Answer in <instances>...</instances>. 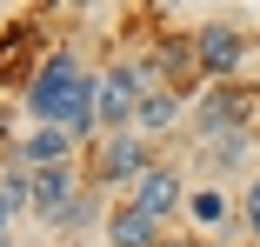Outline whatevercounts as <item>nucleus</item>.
<instances>
[{
    "instance_id": "obj_12",
    "label": "nucleus",
    "mask_w": 260,
    "mask_h": 247,
    "mask_svg": "<svg viewBox=\"0 0 260 247\" xmlns=\"http://www.w3.org/2000/svg\"><path fill=\"white\" fill-rule=\"evenodd\" d=\"M234 214H240V201H234L227 187H214V180L187 187V227H193V234H220Z\"/></svg>"
},
{
    "instance_id": "obj_4",
    "label": "nucleus",
    "mask_w": 260,
    "mask_h": 247,
    "mask_svg": "<svg viewBox=\"0 0 260 247\" xmlns=\"http://www.w3.org/2000/svg\"><path fill=\"white\" fill-rule=\"evenodd\" d=\"M187 40H193V60H200L207 87H234L240 80V67H247V27L240 20L207 14L200 27H187Z\"/></svg>"
},
{
    "instance_id": "obj_13",
    "label": "nucleus",
    "mask_w": 260,
    "mask_h": 247,
    "mask_svg": "<svg viewBox=\"0 0 260 247\" xmlns=\"http://www.w3.org/2000/svg\"><path fill=\"white\" fill-rule=\"evenodd\" d=\"M180 114H187V94H174V87H147V94H140V114H134V134L160 140V134L180 127Z\"/></svg>"
},
{
    "instance_id": "obj_2",
    "label": "nucleus",
    "mask_w": 260,
    "mask_h": 247,
    "mask_svg": "<svg viewBox=\"0 0 260 247\" xmlns=\"http://www.w3.org/2000/svg\"><path fill=\"white\" fill-rule=\"evenodd\" d=\"M153 167H160V147H153L147 134H134V127L127 134H100L93 140V161H87V187L93 194H107V187H127L134 194Z\"/></svg>"
},
{
    "instance_id": "obj_14",
    "label": "nucleus",
    "mask_w": 260,
    "mask_h": 247,
    "mask_svg": "<svg viewBox=\"0 0 260 247\" xmlns=\"http://www.w3.org/2000/svg\"><path fill=\"white\" fill-rule=\"evenodd\" d=\"M253 140H260V134H227V140H200V154H207V167H214V174H227V167H240V161L253 154Z\"/></svg>"
},
{
    "instance_id": "obj_20",
    "label": "nucleus",
    "mask_w": 260,
    "mask_h": 247,
    "mask_svg": "<svg viewBox=\"0 0 260 247\" xmlns=\"http://www.w3.org/2000/svg\"><path fill=\"white\" fill-rule=\"evenodd\" d=\"M0 247H14V240H0Z\"/></svg>"
},
{
    "instance_id": "obj_8",
    "label": "nucleus",
    "mask_w": 260,
    "mask_h": 247,
    "mask_svg": "<svg viewBox=\"0 0 260 247\" xmlns=\"http://www.w3.org/2000/svg\"><path fill=\"white\" fill-rule=\"evenodd\" d=\"M140 67L153 74V87H174V94H187V101L207 94V74H200V60H193V40H187V34H160V40L140 54Z\"/></svg>"
},
{
    "instance_id": "obj_7",
    "label": "nucleus",
    "mask_w": 260,
    "mask_h": 247,
    "mask_svg": "<svg viewBox=\"0 0 260 247\" xmlns=\"http://www.w3.org/2000/svg\"><path fill=\"white\" fill-rule=\"evenodd\" d=\"M80 201H87V174H80V167H47V174H34V221H40V227L74 234Z\"/></svg>"
},
{
    "instance_id": "obj_6",
    "label": "nucleus",
    "mask_w": 260,
    "mask_h": 247,
    "mask_svg": "<svg viewBox=\"0 0 260 247\" xmlns=\"http://www.w3.org/2000/svg\"><path fill=\"white\" fill-rule=\"evenodd\" d=\"M227 134H260V94L253 87H207L193 101V140H227Z\"/></svg>"
},
{
    "instance_id": "obj_1",
    "label": "nucleus",
    "mask_w": 260,
    "mask_h": 247,
    "mask_svg": "<svg viewBox=\"0 0 260 247\" xmlns=\"http://www.w3.org/2000/svg\"><path fill=\"white\" fill-rule=\"evenodd\" d=\"M93 67H80V54L74 47H54L47 54V67L34 74V87L20 94V107H27V120L34 127H60V134H74L80 147H93L100 140V114H93Z\"/></svg>"
},
{
    "instance_id": "obj_11",
    "label": "nucleus",
    "mask_w": 260,
    "mask_h": 247,
    "mask_svg": "<svg viewBox=\"0 0 260 247\" xmlns=\"http://www.w3.org/2000/svg\"><path fill=\"white\" fill-rule=\"evenodd\" d=\"M100 240L107 247H167V227L147 221L134 201H120V207H107V221H100Z\"/></svg>"
},
{
    "instance_id": "obj_9",
    "label": "nucleus",
    "mask_w": 260,
    "mask_h": 247,
    "mask_svg": "<svg viewBox=\"0 0 260 247\" xmlns=\"http://www.w3.org/2000/svg\"><path fill=\"white\" fill-rule=\"evenodd\" d=\"M74 154H80V140H74V134H60V127H27V134L7 147V161H14V167H27V174L74 167Z\"/></svg>"
},
{
    "instance_id": "obj_15",
    "label": "nucleus",
    "mask_w": 260,
    "mask_h": 247,
    "mask_svg": "<svg viewBox=\"0 0 260 247\" xmlns=\"http://www.w3.org/2000/svg\"><path fill=\"white\" fill-rule=\"evenodd\" d=\"M240 221H247V234H253V247H260V174H253L247 194H240Z\"/></svg>"
},
{
    "instance_id": "obj_10",
    "label": "nucleus",
    "mask_w": 260,
    "mask_h": 247,
    "mask_svg": "<svg viewBox=\"0 0 260 247\" xmlns=\"http://www.w3.org/2000/svg\"><path fill=\"white\" fill-rule=\"evenodd\" d=\"M187 187H193V180H187L180 167H167V161H160V167H153V174H147V180L127 194V201H134L147 221H160V227H167L174 214H187Z\"/></svg>"
},
{
    "instance_id": "obj_21",
    "label": "nucleus",
    "mask_w": 260,
    "mask_h": 247,
    "mask_svg": "<svg viewBox=\"0 0 260 247\" xmlns=\"http://www.w3.org/2000/svg\"><path fill=\"white\" fill-rule=\"evenodd\" d=\"M0 167H7V161H0Z\"/></svg>"
},
{
    "instance_id": "obj_17",
    "label": "nucleus",
    "mask_w": 260,
    "mask_h": 247,
    "mask_svg": "<svg viewBox=\"0 0 260 247\" xmlns=\"http://www.w3.org/2000/svg\"><path fill=\"white\" fill-rule=\"evenodd\" d=\"M0 240H14V207L0 201Z\"/></svg>"
},
{
    "instance_id": "obj_16",
    "label": "nucleus",
    "mask_w": 260,
    "mask_h": 247,
    "mask_svg": "<svg viewBox=\"0 0 260 247\" xmlns=\"http://www.w3.org/2000/svg\"><path fill=\"white\" fill-rule=\"evenodd\" d=\"M14 140H20V134H14V107H7V101H0V154H7V147H14Z\"/></svg>"
},
{
    "instance_id": "obj_19",
    "label": "nucleus",
    "mask_w": 260,
    "mask_h": 247,
    "mask_svg": "<svg viewBox=\"0 0 260 247\" xmlns=\"http://www.w3.org/2000/svg\"><path fill=\"white\" fill-rule=\"evenodd\" d=\"M7 20H14V14H7V7H0V27H7Z\"/></svg>"
},
{
    "instance_id": "obj_5",
    "label": "nucleus",
    "mask_w": 260,
    "mask_h": 247,
    "mask_svg": "<svg viewBox=\"0 0 260 247\" xmlns=\"http://www.w3.org/2000/svg\"><path fill=\"white\" fill-rule=\"evenodd\" d=\"M153 87V74L140 60H107L93 80V114H100V134H127L134 114H140V94Z\"/></svg>"
},
{
    "instance_id": "obj_3",
    "label": "nucleus",
    "mask_w": 260,
    "mask_h": 247,
    "mask_svg": "<svg viewBox=\"0 0 260 247\" xmlns=\"http://www.w3.org/2000/svg\"><path fill=\"white\" fill-rule=\"evenodd\" d=\"M47 54H54V34L40 27V14H20L0 27V101L7 94H27L34 74L47 67Z\"/></svg>"
},
{
    "instance_id": "obj_18",
    "label": "nucleus",
    "mask_w": 260,
    "mask_h": 247,
    "mask_svg": "<svg viewBox=\"0 0 260 247\" xmlns=\"http://www.w3.org/2000/svg\"><path fill=\"white\" fill-rule=\"evenodd\" d=\"M167 247H200V240H167Z\"/></svg>"
}]
</instances>
